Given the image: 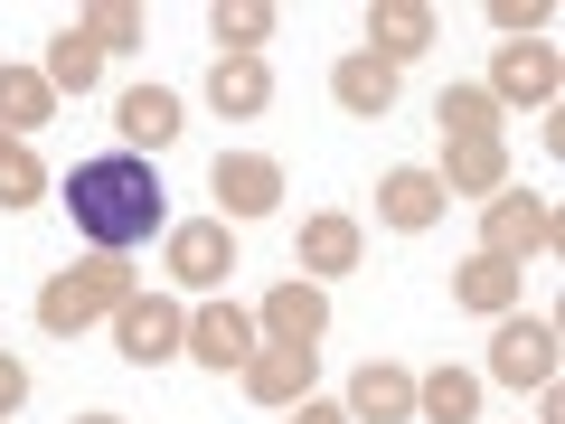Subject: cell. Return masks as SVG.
I'll list each match as a JSON object with an SVG mask.
<instances>
[{"label":"cell","instance_id":"8fae6325","mask_svg":"<svg viewBox=\"0 0 565 424\" xmlns=\"http://www.w3.org/2000/svg\"><path fill=\"white\" fill-rule=\"evenodd\" d=\"M434 39H444V20H434L424 0H377V10H367V57H386L396 76H405V57H424Z\"/></svg>","mask_w":565,"mask_h":424},{"label":"cell","instance_id":"ac0fdd59","mask_svg":"<svg viewBox=\"0 0 565 424\" xmlns=\"http://www.w3.org/2000/svg\"><path fill=\"white\" fill-rule=\"evenodd\" d=\"M444 199H490V189H509V151L500 141H444Z\"/></svg>","mask_w":565,"mask_h":424},{"label":"cell","instance_id":"cb8c5ba5","mask_svg":"<svg viewBox=\"0 0 565 424\" xmlns=\"http://www.w3.org/2000/svg\"><path fill=\"white\" fill-rule=\"evenodd\" d=\"M47 114H57V95H47V76H39V66H0V132H10V141H29Z\"/></svg>","mask_w":565,"mask_h":424},{"label":"cell","instance_id":"4fadbf2b","mask_svg":"<svg viewBox=\"0 0 565 424\" xmlns=\"http://www.w3.org/2000/svg\"><path fill=\"white\" fill-rule=\"evenodd\" d=\"M114 132L132 141V151H170V141H180V95H170V85H122Z\"/></svg>","mask_w":565,"mask_h":424},{"label":"cell","instance_id":"3957f363","mask_svg":"<svg viewBox=\"0 0 565 424\" xmlns=\"http://www.w3.org/2000/svg\"><path fill=\"white\" fill-rule=\"evenodd\" d=\"M546 245H556V199H537V189H490L481 199V255L527 264Z\"/></svg>","mask_w":565,"mask_h":424},{"label":"cell","instance_id":"5bb4252c","mask_svg":"<svg viewBox=\"0 0 565 424\" xmlns=\"http://www.w3.org/2000/svg\"><path fill=\"white\" fill-rule=\"evenodd\" d=\"M236 378H245V396H255V405H302L311 378H321V349H255Z\"/></svg>","mask_w":565,"mask_h":424},{"label":"cell","instance_id":"6da1fadb","mask_svg":"<svg viewBox=\"0 0 565 424\" xmlns=\"http://www.w3.org/2000/svg\"><path fill=\"white\" fill-rule=\"evenodd\" d=\"M66 208L76 226L95 236V255H122L161 226V170L141 161V151H104V161H76L66 170Z\"/></svg>","mask_w":565,"mask_h":424},{"label":"cell","instance_id":"277c9868","mask_svg":"<svg viewBox=\"0 0 565 424\" xmlns=\"http://www.w3.org/2000/svg\"><path fill=\"white\" fill-rule=\"evenodd\" d=\"M114 349L132 368H161V359H180L189 349V311L170 303V293H132V303L114 311Z\"/></svg>","mask_w":565,"mask_h":424},{"label":"cell","instance_id":"d4e9b609","mask_svg":"<svg viewBox=\"0 0 565 424\" xmlns=\"http://www.w3.org/2000/svg\"><path fill=\"white\" fill-rule=\"evenodd\" d=\"M434 123H444V141H500V104L481 85H444L434 95Z\"/></svg>","mask_w":565,"mask_h":424},{"label":"cell","instance_id":"4dcf8cb0","mask_svg":"<svg viewBox=\"0 0 565 424\" xmlns=\"http://www.w3.org/2000/svg\"><path fill=\"white\" fill-rule=\"evenodd\" d=\"M76 424H122V415H76Z\"/></svg>","mask_w":565,"mask_h":424},{"label":"cell","instance_id":"83f0119b","mask_svg":"<svg viewBox=\"0 0 565 424\" xmlns=\"http://www.w3.org/2000/svg\"><path fill=\"white\" fill-rule=\"evenodd\" d=\"M490 29L500 39H546V0H490Z\"/></svg>","mask_w":565,"mask_h":424},{"label":"cell","instance_id":"d6986e66","mask_svg":"<svg viewBox=\"0 0 565 424\" xmlns=\"http://www.w3.org/2000/svg\"><path fill=\"white\" fill-rule=\"evenodd\" d=\"M359 218H340V208H321V218H302V274H359Z\"/></svg>","mask_w":565,"mask_h":424},{"label":"cell","instance_id":"8992f818","mask_svg":"<svg viewBox=\"0 0 565 424\" xmlns=\"http://www.w3.org/2000/svg\"><path fill=\"white\" fill-rule=\"evenodd\" d=\"M556 85H565L556 47H546V39H509L500 57H490V85H481V95H490V104H537V114H556Z\"/></svg>","mask_w":565,"mask_h":424},{"label":"cell","instance_id":"7c38bea8","mask_svg":"<svg viewBox=\"0 0 565 424\" xmlns=\"http://www.w3.org/2000/svg\"><path fill=\"white\" fill-rule=\"evenodd\" d=\"M349 424H415V368L367 359L359 378H349Z\"/></svg>","mask_w":565,"mask_h":424},{"label":"cell","instance_id":"7a4b0ae2","mask_svg":"<svg viewBox=\"0 0 565 424\" xmlns=\"http://www.w3.org/2000/svg\"><path fill=\"white\" fill-rule=\"evenodd\" d=\"M132 303V274H122V255H85L66 264V274L39 283V330H85V321H114V311Z\"/></svg>","mask_w":565,"mask_h":424},{"label":"cell","instance_id":"f1b7e54d","mask_svg":"<svg viewBox=\"0 0 565 424\" xmlns=\"http://www.w3.org/2000/svg\"><path fill=\"white\" fill-rule=\"evenodd\" d=\"M20 396H29V368H20V359H10V349H0V424L20 415Z\"/></svg>","mask_w":565,"mask_h":424},{"label":"cell","instance_id":"603a6c76","mask_svg":"<svg viewBox=\"0 0 565 424\" xmlns=\"http://www.w3.org/2000/svg\"><path fill=\"white\" fill-rule=\"evenodd\" d=\"M471 415H481V378H471V368L415 378V424H471Z\"/></svg>","mask_w":565,"mask_h":424},{"label":"cell","instance_id":"f546056e","mask_svg":"<svg viewBox=\"0 0 565 424\" xmlns=\"http://www.w3.org/2000/svg\"><path fill=\"white\" fill-rule=\"evenodd\" d=\"M292 424H349V405H321V396H302V415Z\"/></svg>","mask_w":565,"mask_h":424},{"label":"cell","instance_id":"52a82bcc","mask_svg":"<svg viewBox=\"0 0 565 424\" xmlns=\"http://www.w3.org/2000/svg\"><path fill=\"white\" fill-rule=\"evenodd\" d=\"M226 274H236V226H226V218L170 226V283H180V293H217Z\"/></svg>","mask_w":565,"mask_h":424},{"label":"cell","instance_id":"484cf974","mask_svg":"<svg viewBox=\"0 0 565 424\" xmlns=\"http://www.w3.org/2000/svg\"><path fill=\"white\" fill-rule=\"evenodd\" d=\"M39 199H47V170H39V151L0 132V208H39Z\"/></svg>","mask_w":565,"mask_h":424},{"label":"cell","instance_id":"ba28073f","mask_svg":"<svg viewBox=\"0 0 565 424\" xmlns=\"http://www.w3.org/2000/svg\"><path fill=\"white\" fill-rule=\"evenodd\" d=\"M207 189H217V208L226 218H274L282 208V161H264V151H217L207 161Z\"/></svg>","mask_w":565,"mask_h":424},{"label":"cell","instance_id":"ffe728a7","mask_svg":"<svg viewBox=\"0 0 565 424\" xmlns=\"http://www.w3.org/2000/svg\"><path fill=\"white\" fill-rule=\"evenodd\" d=\"M274 29H282L274 0H217V10H207V39H217V57H255Z\"/></svg>","mask_w":565,"mask_h":424},{"label":"cell","instance_id":"44dd1931","mask_svg":"<svg viewBox=\"0 0 565 424\" xmlns=\"http://www.w3.org/2000/svg\"><path fill=\"white\" fill-rule=\"evenodd\" d=\"M452 303H462V311H490V321L519 311V264H509V255H471L462 274H452Z\"/></svg>","mask_w":565,"mask_h":424},{"label":"cell","instance_id":"4316f807","mask_svg":"<svg viewBox=\"0 0 565 424\" xmlns=\"http://www.w3.org/2000/svg\"><path fill=\"white\" fill-rule=\"evenodd\" d=\"M85 39H95V47H132L141 39V10H122V0H104V10H85Z\"/></svg>","mask_w":565,"mask_h":424},{"label":"cell","instance_id":"e0dca14e","mask_svg":"<svg viewBox=\"0 0 565 424\" xmlns=\"http://www.w3.org/2000/svg\"><path fill=\"white\" fill-rule=\"evenodd\" d=\"M207 104H217L226 123H255L264 104H274V66L264 57H217L207 66Z\"/></svg>","mask_w":565,"mask_h":424},{"label":"cell","instance_id":"9a60e30c","mask_svg":"<svg viewBox=\"0 0 565 424\" xmlns=\"http://www.w3.org/2000/svg\"><path fill=\"white\" fill-rule=\"evenodd\" d=\"M377 218L396 226V236H424V226L444 218V180H434V170H415V161H396L377 180Z\"/></svg>","mask_w":565,"mask_h":424},{"label":"cell","instance_id":"2e32d148","mask_svg":"<svg viewBox=\"0 0 565 424\" xmlns=\"http://www.w3.org/2000/svg\"><path fill=\"white\" fill-rule=\"evenodd\" d=\"M396 66H386V57H367V47H359V57H340V66H330V95H340V114H359V123H377V114H396Z\"/></svg>","mask_w":565,"mask_h":424},{"label":"cell","instance_id":"9c48e42d","mask_svg":"<svg viewBox=\"0 0 565 424\" xmlns=\"http://www.w3.org/2000/svg\"><path fill=\"white\" fill-rule=\"evenodd\" d=\"M264 340H274V349H321V330H330V293H321V283H302V274H292V283H274V293H264Z\"/></svg>","mask_w":565,"mask_h":424},{"label":"cell","instance_id":"30bf717a","mask_svg":"<svg viewBox=\"0 0 565 424\" xmlns=\"http://www.w3.org/2000/svg\"><path fill=\"white\" fill-rule=\"evenodd\" d=\"M180 359L217 368V378H226V368H245V359H255V311H236V303H199V311H189V349H180Z\"/></svg>","mask_w":565,"mask_h":424},{"label":"cell","instance_id":"7402d4cb","mask_svg":"<svg viewBox=\"0 0 565 424\" xmlns=\"http://www.w3.org/2000/svg\"><path fill=\"white\" fill-rule=\"evenodd\" d=\"M39 76H47V95H95V85H104V47L85 39V29H57Z\"/></svg>","mask_w":565,"mask_h":424},{"label":"cell","instance_id":"5b68a950","mask_svg":"<svg viewBox=\"0 0 565 424\" xmlns=\"http://www.w3.org/2000/svg\"><path fill=\"white\" fill-rule=\"evenodd\" d=\"M490 378L500 386H556V321H546V311H500Z\"/></svg>","mask_w":565,"mask_h":424}]
</instances>
